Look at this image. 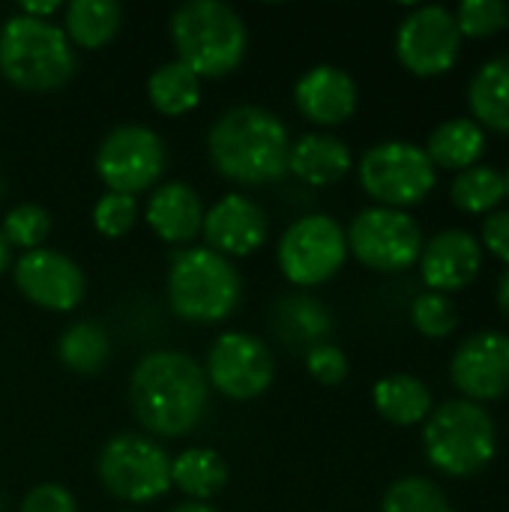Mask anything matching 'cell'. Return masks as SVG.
Segmentation results:
<instances>
[{
  "label": "cell",
  "instance_id": "obj_1",
  "mask_svg": "<svg viewBox=\"0 0 509 512\" xmlns=\"http://www.w3.org/2000/svg\"><path fill=\"white\" fill-rule=\"evenodd\" d=\"M210 399L204 369L183 351H153L138 360L129 378V402L135 420L162 438L189 435Z\"/></svg>",
  "mask_w": 509,
  "mask_h": 512
},
{
  "label": "cell",
  "instance_id": "obj_2",
  "mask_svg": "<svg viewBox=\"0 0 509 512\" xmlns=\"http://www.w3.org/2000/svg\"><path fill=\"white\" fill-rule=\"evenodd\" d=\"M288 150L291 138L279 114L261 105H237L225 111L210 135L207 153L213 168L246 186L273 183L288 174Z\"/></svg>",
  "mask_w": 509,
  "mask_h": 512
},
{
  "label": "cell",
  "instance_id": "obj_3",
  "mask_svg": "<svg viewBox=\"0 0 509 512\" xmlns=\"http://www.w3.org/2000/svg\"><path fill=\"white\" fill-rule=\"evenodd\" d=\"M423 450L438 474L465 480L492 465L498 453V426L483 405L450 399L426 417Z\"/></svg>",
  "mask_w": 509,
  "mask_h": 512
},
{
  "label": "cell",
  "instance_id": "obj_4",
  "mask_svg": "<svg viewBox=\"0 0 509 512\" xmlns=\"http://www.w3.org/2000/svg\"><path fill=\"white\" fill-rule=\"evenodd\" d=\"M171 39L177 60L198 78H219L234 72L246 57V24L219 0H189L171 15Z\"/></svg>",
  "mask_w": 509,
  "mask_h": 512
},
{
  "label": "cell",
  "instance_id": "obj_5",
  "mask_svg": "<svg viewBox=\"0 0 509 512\" xmlns=\"http://www.w3.org/2000/svg\"><path fill=\"white\" fill-rule=\"evenodd\" d=\"M0 72L9 84L45 93L63 87L75 72V51L63 27L24 12L6 18L0 30Z\"/></svg>",
  "mask_w": 509,
  "mask_h": 512
},
{
  "label": "cell",
  "instance_id": "obj_6",
  "mask_svg": "<svg viewBox=\"0 0 509 512\" xmlns=\"http://www.w3.org/2000/svg\"><path fill=\"white\" fill-rule=\"evenodd\" d=\"M243 294L237 267L207 246L183 249L171 258L168 300L177 318L192 324H216L228 318Z\"/></svg>",
  "mask_w": 509,
  "mask_h": 512
},
{
  "label": "cell",
  "instance_id": "obj_7",
  "mask_svg": "<svg viewBox=\"0 0 509 512\" xmlns=\"http://www.w3.org/2000/svg\"><path fill=\"white\" fill-rule=\"evenodd\" d=\"M363 192L378 207L405 210L426 201L438 183V168L414 141H381L369 147L357 165Z\"/></svg>",
  "mask_w": 509,
  "mask_h": 512
},
{
  "label": "cell",
  "instance_id": "obj_8",
  "mask_svg": "<svg viewBox=\"0 0 509 512\" xmlns=\"http://www.w3.org/2000/svg\"><path fill=\"white\" fill-rule=\"evenodd\" d=\"M348 252L369 270L402 273L414 267L423 255V228L408 210L366 207L354 216L345 231Z\"/></svg>",
  "mask_w": 509,
  "mask_h": 512
},
{
  "label": "cell",
  "instance_id": "obj_9",
  "mask_svg": "<svg viewBox=\"0 0 509 512\" xmlns=\"http://www.w3.org/2000/svg\"><path fill=\"white\" fill-rule=\"evenodd\" d=\"M102 486L129 504H147L171 489V459L168 453L144 435L111 438L96 462Z\"/></svg>",
  "mask_w": 509,
  "mask_h": 512
},
{
  "label": "cell",
  "instance_id": "obj_10",
  "mask_svg": "<svg viewBox=\"0 0 509 512\" xmlns=\"http://www.w3.org/2000/svg\"><path fill=\"white\" fill-rule=\"evenodd\" d=\"M276 258H279L282 276L291 285H300V288L324 285L342 270L348 258L345 228L327 213L303 216L282 234Z\"/></svg>",
  "mask_w": 509,
  "mask_h": 512
},
{
  "label": "cell",
  "instance_id": "obj_11",
  "mask_svg": "<svg viewBox=\"0 0 509 512\" xmlns=\"http://www.w3.org/2000/svg\"><path fill=\"white\" fill-rule=\"evenodd\" d=\"M462 30L453 9L426 3L414 6L396 30V57L417 78H438L450 72L462 54Z\"/></svg>",
  "mask_w": 509,
  "mask_h": 512
},
{
  "label": "cell",
  "instance_id": "obj_12",
  "mask_svg": "<svg viewBox=\"0 0 509 512\" xmlns=\"http://www.w3.org/2000/svg\"><path fill=\"white\" fill-rule=\"evenodd\" d=\"M165 162H168L165 141L147 126L126 123L111 129L99 144L96 174L102 177L108 192L135 198L138 192L150 189L162 177Z\"/></svg>",
  "mask_w": 509,
  "mask_h": 512
},
{
  "label": "cell",
  "instance_id": "obj_13",
  "mask_svg": "<svg viewBox=\"0 0 509 512\" xmlns=\"http://www.w3.org/2000/svg\"><path fill=\"white\" fill-rule=\"evenodd\" d=\"M273 357L252 333H222L207 354V384L228 399H255L273 384Z\"/></svg>",
  "mask_w": 509,
  "mask_h": 512
},
{
  "label": "cell",
  "instance_id": "obj_14",
  "mask_svg": "<svg viewBox=\"0 0 509 512\" xmlns=\"http://www.w3.org/2000/svg\"><path fill=\"white\" fill-rule=\"evenodd\" d=\"M450 381L468 402H495L509 393V336L480 330L459 342L450 360Z\"/></svg>",
  "mask_w": 509,
  "mask_h": 512
},
{
  "label": "cell",
  "instance_id": "obj_15",
  "mask_svg": "<svg viewBox=\"0 0 509 512\" xmlns=\"http://www.w3.org/2000/svg\"><path fill=\"white\" fill-rule=\"evenodd\" d=\"M15 285L30 303L51 309V312L75 309L87 288L81 267L69 255L54 252V249L24 252L15 261Z\"/></svg>",
  "mask_w": 509,
  "mask_h": 512
},
{
  "label": "cell",
  "instance_id": "obj_16",
  "mask_svg": "<svg viewBox=\"0 0 509 512\" xmlns=\"http://www.w3.org/2000/svg\"><path fill=\"white\" fill-rule=\"evenodd\" d=\"M423 285L438 294H456L468 288L483 270V246L465 228H444L423 243L417 261Z\"/></svg>",
  "mask_w": 509,
  "mask_h": 512
},
{
  "label": "cell",
  "instance_id": "obj_17",
  "mask_svg": "<svg viewBox=\"0 0 509 512\" xmlns=\"http://www.w3.org/2000/svg\"><path fill=\"white\" fill-rule=\"evenodd\" d=\"M201 231L207 237V249L219 252L222 258L228 255L240 258L264 246L270 225H267V213L261 210V204H255L246 195L231 192L204 213Z\"/></svg>",
  "mask_w": 509,
  "mask_h": 512
},
{
  "label": "cell",
  "instance_id": "obj_18",
  "mask_svg": "<svg viewBox=\"0 0 509 512\" xmlns=\"http://www.w3.org/2000/svg\"><path fill=\"white\" fill-rule=\"evenodd\" d=\"M294 102L306 120L318 126H339L357 111V84L345 69L321 63L300 75Z\"/></svg>",
  "mask_w": 509,
  "mask_h": 512
},
{
  "label": "cell",
  "instance_id": "obj_19",
  "mask_svg": "<svg viewBox=\"0 0 509 512\" xmlns=\"http://www.w3.org/2000/svg\"><path fill=\"white\" fill-rule=\"evenodd\" d=\"M354 168L351 147L330 132H309L288 150V171L309 186H333Z\"/></svg>",
  "mask_w": 509,
  "mask_h": 512
},
{
  "label": "cell",
  "instance_id": "obj_20",
  "mask_svg": "<svg viewBox=\"0 0 509 512\" xmlns=\"http://www.w3.org/2000/svg\"><path fill=\"white\" fill-rule=\"evenodd\" d=\"M147 225L165 243H189L204 225L201 198L189 183H165L147 201Z\"/></svg>",
  "mask_w": 509,
  "mask_h": 512
},
{
  "label": "cell",
  "instance_id": "obj_21",
  "mask_svg": "<svg viewBox=\"0 0 509 512\" xmlns=\"http://www.w3.org/2000/svg\"><path fill=\"white\" fill-rule=\"evenodd\" d=\"M435 168L447 171H465L480 162L486 153V129L474 117H450L438 123L429 132V141L423 147Z\"/></svg>",
  "mask_w": 509,
  "mask_h": 512
},
{
  "label": "cell",
  "instance_id": "obj_22",
  "mask_svg": "<svg viewBox=\"0 0 509 512\" xmlns=\"http://www.w3.org/2000/svg\"><path fill=\"white\" fill-rule=\"evenodd\" d=\"M471 117L483 129L509 135V54L486 60L468 84Z\"/></svg>",
  "mask_w": 509,
  "mask_h": 512
},
{
  "label": "cell",
  "instance_id": "obj_23",
  "mask_svg": "<svg viewBox=\"0 0 509 512\" xmlns=\"http://www.w3.org/2000/svg\"><path fill=\"white\" fill-rule=\"evenodd\" d=\"M372 402H375V411L393 426L426 423V417L435 408L432 390L420 378L405 375V372L381 378L372 390Z\"/></svg>",
  "mask_w": 509,
  "mask_h": 512
},
{
  "label": "cell",
  "instance_id": "obj_24",
  "mask_svg": "<svg viewBox=\"0 0 509 512\" xmlns=\"http://www.w3.org/2000/svg\"><path fill=\"white\" fill-rule=\"evenodd\" d=\"M63 24V33L72 45L102 48L117 36L123 24V9L114 0H72L66 6Z\"/></svg>",
  "mask_w": 509,
  "mask_h": 512
},
{
  "label": "cell",
  "instance_id": "obj_25",
  "mask_svg": "<svg viewBox=\"0 0 509 512\" xmlns=\"http://www.w3.org/2000/svg\"><path fill=\"white\" fill-rule=\"evenodd\" d=\"M171 483L192 501H207L228 483V465L216 450L195 447L171 462Z\"/></svg>",
  "mask_w": 509,
  "mask_h": 512
},
{
  "label": "cell",
  "instance_id": "obj_26",
  "mask_svg": "<svg viewBox=\"0 0 509 512\" xmlns=\"http://www.w3.org/2000/svg\"><path fill=\"white\" fill-rule=\"evenodd\" d=\"M147 96L153 102L156 111L168 114V117H180L186 111H192L201 99V78L180 60H168L162 63L150 81H147Z\"/></svg>",
  "mask_w": 509,
  "mask_h": 512
},
{
  "label": "cell",
  "instance_id": "obj_27",
  "mask_svg": "<svg viewBox=\"0 0 509 512\" xmlns=\"http://www.w3.org/2000/svg\"><path fill=\"white\" fill-rule=\"evenodd\" d=\"M450 198L459 210H465L471 216H489L507 198L504 174L495 165L477 162V165H471L453 177Z\"/></svg>",
  "mask_w": 509,
  "mask_h": 512
},
{
  "label": "cell",
  "instance_id": "obj_28",
  "mask_svg": "<svg viewBox=\"0 0 509 512\" xmlns=\"http://www.w3.org/2000/svg\"><path fill=\"white\" fill-rule=\"evenodd\" d=\"M276 330L288 342L315 348L333 330V318H330V312H327L324 303L297 294V297L279 300V306H276Z\"/></svg>",
  "mask_w": 509,
  "mask_h": 512
},
{
  "label": "cell",
  "instance_id": "obj_29",
  "mask_svg": "<svg viewBox=\"0 0 509 512\" xmlns=\"http://www.w3.org/2000/svg\"><path fill=\"white\" fill-rule=\"evenodd\" d=\"M108 354H111L108 333L93 321H78V324L66 327L60 342H57L60 363L72 372H81V375L99 372L108 363Z\"/></svg>",
  "mask_w": 509,
  "mask_h": 512
},
{
  "label": "cell",
  "instance_id": "obj_30",
  "mask_svg": "<svg viewBox=\"0 0 509 512\" xmlns=\"http://www.w3.org/2000/svg\"><path fill=\"white\" fill-rule=\"evenodd\" d=\"M381 512H453V504L438 483L426 477H402L387 489Z\"/></svg>",
  "mask_w": 509,
  "mask_h": 512
},
{
  "label": "cell",
  "instance_id": "obj_31",
  "mask_svg": "<svg viewBox=\"0 0 509 512\" xmlns=\"http://www.w3.org/2000/svg\"><path fill=\"white\" fill-rule=\"evenodd\" d=\"M411 324L426 339H447L459 327V309L453 297L438 291H423L411 303Z\"/></svg>",
  "mask_w": 509,
  "mask_h": 512
},
{
  "label": "cell",
  "instance_id": "obj_32",
  "mask_svg": "<svg viewBox=\"0 0 509 512\" xmlns=\"http://www.w3.org/2000/svg\"><path fill=\"white\" fill-rule=\"evenodd\" d=\"M48 231H51V216L39 204H18V207H12L3 216V228H0L6 246H21L27 252L42 249V240L48 237Z\"/></svg>",
  "mask_w": 509,
  "mask_h": 512
},
{
  "label": "cell",
  "instance_id": "obj_33",
  "mask_svg": "<svg viewBox=\"0 0 509 512\" xmlns=\"http://www.w3.org/2000/svg\"><path fill=\"white\" fill-rule=\"evenodd\" d=\"M453 15L462 36L471 39H486L507 27V3L501 0H465L459 9H453Z\"/></svg>",
  "mask_w": 509,
  "mask_h": 512
},
{
  "label": "cell",
  "instance_id": "obj_34",
  "mask_svg": "<svg viewBox=\"0 0 509 512\" xmlns=\"http://www.w3.org/2000/svg\"><path fill=\"white\" fill-rule=\"evenodd\" d=\"M138 219V201L132 195L105 192L93 207V225L105 237H123Z\"/></svg>",
  "mask_w": 509,
  "mask_h": 512
},
{
  "label": "cell",
  "instance_id": "obj_35",
  "mask_svg": "<svg viewBox=\"0 0 509 512\" xmlns=\"http://www.w3.org/2000/svg\"><path fill=\"white\" fill-rule=\"evenodd\" d=\"M306 369L309 375L324 384V387H336L348 378V357L342 348L330 345V342H321L315 348H309L306 354Z\"/></svg>",
  "mask_w": 509,
  "mask_h": 512
},
{
  "label": "cell",
  "instance_id": "obj_36",
  "mask_svg": "<svg viewBox=\"0 0 509 512\" xmlns=\"http://www.w3.org/2000/svg\"><path fill=\"white\" fill-rule=\"evenodd\" d=\"M21 512H78V504L69 489L57 483H42L27 492L21 501Z\"/></svg>",
  "mask_w": 509,
  "mask_h": 512
},
{
  "label": "cell",
  "instance_id": "obj_37",
  "mask_svg": "<svg viewBox=\"0 0 509 512\" xmlns=\"http://www.w3.org/2000/svg\"><path fill=\"white\" fill-rule=\"evenodd\" d=\"M480 246L509 267V210H495L483 219Z\"/></svg>",
  "mask_w": 509,
  "mask_h": 512
},
{
  "label": "cell",
  "instance_id": "obj_38",
  "mask_svg": "<svg viewBox=\"0 0 509 512\" xmlns=\"http://www.w3.org/2000/svg\"><path fill=\"white\" fill-rule=\"evenodd\" d=\"M498 309L504 312V318H509V267L501 273V279H498Z\"/></svg>",
  "mask_w": 509,
  "mask_h": 512
},
{
  "label": "cell",
  "instance_id": "obj_39",
  "mask_svg": "<svg viewBox=\"0 0 509 512\" xmlns=\"http://www.w3.org/2000/svg\"><path fill=\"white\" fill-rule=\"evenodd\" d=\"M54 9H57V0H48V3H24V6H21V12L30 15V18H45V15H51Z\"/></svg>",
  "mask_w": 509,
  "mask_h": 512
},
{
  "label": "cell",
  "instance_id": "obj_40",
  "mask_svg": "<svg viewBox=\"0 0 509 512\" xmlns=\"http://www.w3.org/2000/svg\"><path fill=\"white\" fill-rule=\"evenodd\" d=\"M171 512H219V510H213L210 504H201V501H189V504H180V507H174Z\"/></svg>",
  "mask_w": 509,
  "mask_h": 512
},
{
  "label": "cell",
  "instance_id": "obj_41",
  "mask_svg": "<svg viewBox=\"0 0 509 512\" xmlns=\"http://www.w3.org/2000/svg\"><path fill=\"white\" fill-rule=\"evenodd\" d=\"M6 264H9V246H6V240L0 234V273L6 270Z\"/></svg>",
  "mask_w": 509,
  "mask_h": 512
},
{
  "label": "cell",
  "instance_id": "obj_42",
  "mask_svg": "<svg viewBox=\"0 0 509 512\" xmlns=\"http://www.w3.org/2000/svg\"><path fill=\"white\" fill-rule=\"evenodd\" d=\"M504 186H507V198H509V168L504 171Z\"/></svg>",
  "mask_w": 509,
  "mask_h": 512
},
{
  "label": "cell",
  "instance_id": "obj_43",
  "mask_svg": "<svg viewBox=\"0 0 509 512\" xmlns=\"http://www.w3.org/2000/svg\"><path fill=\"white\" fill-rule=\"evenodd\" d=\"M0 195H3V180H0Z\"/></svg>",
  "mask_w": 509,
  "mask_h": 512
},
{
  "label": "cell",
  "instance_id": "obj_44",
  "mask_svg": "<svg viewBox=\"0 0 509 512\" xmlns=\"http://www.w3.org/2000/svg\"><path fill=\"white\" fill-rule=\"evenodd\" d=\"M507 27H509V6H507Z\"/></svg>",
  "mask_w": 509,
  "mask_h": 512
}]
</instances>
